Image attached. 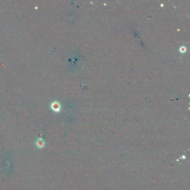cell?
<instances>
[{
  "label": "cell",
  "instance_id": "cell-1",
  "mask_svg": "<svg viewBox=\"0 0 190 190\" xmlns=\"http://www.w3.org/2000/svg\"><path fill=\"white\" fill-rule=\"evenodd\" d=\"M45 141L44 139H43V138H39L36 140V145L37 147L39 148H43L45 146Z\"/></svg>",
  "mask_w": 190,
  "mask_h": 190
}]
</instances>
